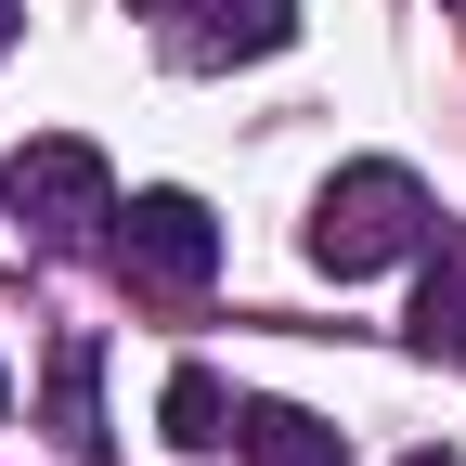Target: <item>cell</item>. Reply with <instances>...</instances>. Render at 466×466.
<instances>
[{
    "instance_id": "obj_1",
    "label": "cell",
    "mask_w": 466,
    "mask_h": 466,
    "mask_svg": "<svg viewBox=\"0 0 466 466\" xmlns=\"http://www.w3.org/2000/svg\"><path fill=\"white\" fill-rule=\"evenodd\" d=\"M389 259H428V182H415L401 156H350L337 182L311 195V272L363 285V272H389Z\"/></svg>"
},
{
    "instance_id": "obj_2",
    "label": "cell",
    "mask_w": 466,
    "mask_h": 466,
    "mask_svg": "<svg viewBox=\"0 0 466 466\" xmlns=\"http://www.w3.org/2000/svg\"><path fill=\"white\" fill-rule=\"evenodd\" d=\"M14 220L39 233V247H104L116 233V168L78 143V130H52L14 156Z\"/></svg>"
},
{
    "instance_id": "obj_3",
    "label": "cell",
    "mask_w": 466,
    "mask_h": 466,
    "mask_svg": "<svg viewBox=\"0 0 466 466\" xmlns=\"http://www.w3.org/2000/svg\"><path fill=\"white\" fill-rule=\"evenodd\" d=\"M104 259L143 285V299H195V285L220 272V220L195 195H116V233H104Z\"/></svg>"
},
{
    "instance_id": "obj_4",
    "label": "cell",
    "mask_w": 466,
    "mask_h": 466,
    "mask_svg": "<svg viewBox=\"0 0 466 466\" xmlns=\"http://www.w3.org/2000/svg\"><path fill=\"white\" fill-rule=\"evenodd\" d=\"M299 39V0H195L182 26V66H259V52Z\"/></svg>"
},
{
    "instance_id": "obj_5",
    "label": "cell",
    "mask_w": 466,
    "mask_h": 466,
    "mask_svg": "<svg viewBox=\"0 0 466 466\" xmlns=\"http://www.w3.org/2000/svg\"><path fill=\"white\" fill-rule=\"evenodd\" d=\"M233 441H247V466H350V441L324 415H299V401H247Z\"/></svg>"
},
{
    "instance_id": "obj_6",
    "label": "cell",
    "mask_w": 466,
    "mask_h": 466,
    "mask_svg": "<svg viewBox=\"0 0 466 466\" xmlns=\"http://www.w3.org/2000/svg\"><path fill=\"white\" fill-rule=\"evenodd\" d=\"M415 350L466 363V233H441V247H428V272H415Z\"/></svg>"
},
{
    "instance_id": "obj_7",
    "label": "cell",
    "mask_w": 466,
    "mask_h": 466,
    "mask_svg": "<svg viewBox=\"0 0 466 466\" xmlns=\"http://www.w3.org/2000/svg\"><path fill=\"white\" fill-rule=\"evenodd\" d=\"M52 453L66 466H104V401H91V337L52 350Z\"/></svg>"
},
{
    "instance_id": "obj_8",
    "label": "cell",
    "mask_w": 466,
    "mask_h": 466,
    "mask_svg": "<svg viewBox=\"0 0 466 466\" xmlns=\"http://www.w3.org/2000/svg\"><path fill=\"white\" fill-rule=\"evenodd\" d=\"M168 441H182V453H220V441H233V389H220L208 363L168 376Z\"/></svg>"
},
{
    "instance_id": "obj_9",
    "label": "cell",
    "mask_w": 466,
    "mask_h": 466,
    "mask_svg": "<svg viewBox=\"0 0 466 466\" xmlns=\"http://www.w3.org/2000/svg\"><path fill=\"white\" fill-rule=\"evenodd\" d=\"M130 14H195V0H130Z\"/></svg>"
},
{
    "instance_id": "obj_10",
    "label": "cell",
    "mask_w": 466,
    "mask_h": 466,
    "mask_svg": "<svg viewBox=\"0 0 466 466\" xmlns=\"http://www.w3.org/2000/svg\"><path fill=\"white\" fill-rule=\"evenodd\" d=\"M0 220H14V168H0Z\"/></svg>"
},
{
    "instance_id": "obj_11",
    "label": "cell",
    "mask_w": 466,
    "mask_h": 466,
    "mask_svg": "<svg viewBox=\"0 0 466 466\" xmlns=\"http://www.w3.org/2000/svg\"><path fill=\"white\" fill-rule=\"evenodd\" d=\"M0 52H14V0H0Z\"/></svg>"
},
{
    "instance_id": "obj_12",
    "label": "cell",
    "mask_w": 466,
    "mask_h": 466,
    "mask_svg": "<svg viewBox=\"0 0 466 466\" xmlns=\"http://www.w3.org/2000/svg\"><path fill=\"white\" fill-rule=\"evenodd\" d=\"M401 466H453V453H401Z\"/></svg>"
},
{
    "instance_id": "obj_13",
    "label": "cell",
    "mask_w": 466,
    "mask_h": 466,
    "mask_svg": "<svg viewBox=\"0 0 466 466\" xmlns=\"http://www.w3.org/2000/svg\"><path fill=\"white\" fill-rule=\"evenodd\" d=\"M0 415H14V376H0Z\"/></svg>"
}]
</instances>
